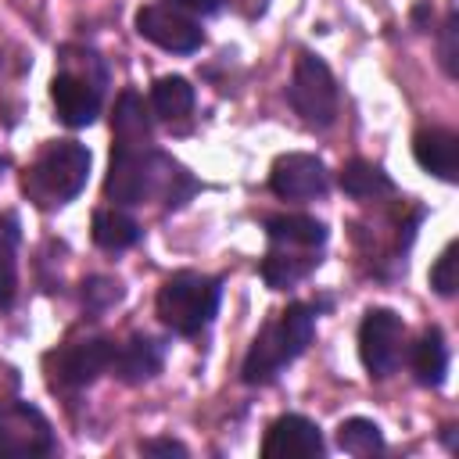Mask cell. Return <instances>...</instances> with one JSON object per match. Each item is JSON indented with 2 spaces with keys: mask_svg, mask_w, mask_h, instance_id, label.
Segmentation results:
<instances>
[{
  "mask_svg": "<svg viewBox=\"0 0 459 459\" xmlns=\"http://www.w3.org/2000/svg\"><path fill=\"white\" fill-rule=\"evenodd\" d=\"M197 190V179L172 161L169 154L147 147H118L111 151V165L104 176V194L115 204H147L161 201L169 208H179Z\"/></svg>",
  "mask_w": 459,
  "mask_h": 459,
  "instance_id": "obj_1",
  "label": "cell"
},
{
  "mask_svg": "<svg viewBox=\"0 0 459 459\" xmlns=\"http://www.w3.org/2000/svg\"><path fill=\"white\" fill-rule=\"evenodd\" d=\"M312 337H316V305H305V301L287 305L251 341L244 366H240V380L251 387L273 384L312 344Z\"/></svg>",
  "mask_w": 459,
  "mask_h": 459,
  "instance_id": "obj_2",
  "label": "cell"
},
{
  "mask_svg": "<svg viewBox=\"0 0 459 459\" xmlns=\"http://www.w3.org/2000/svg\"><path fill=\"white\" fill-rule=\"evenodd\" d=\"M219 301H222V283L215 276L183 269V273H172L161 283L154 308H158V319L172 333L194 337V333H201L215 319Z\"/></svg>",
  "mask_w": 459,
  "mask_h": 459,
  "instance_id": "obj_3",
  "label": "cell"
},
{
  "mask_svg": "<svg viewBox=\"0 0 459 459\" xmlns=\"http://www.w3.org/2000/svg\"><path fill=\"white\" fill-rule=\"evenodd\" d=\"M86 176H90V151L75 140H57L43 147V154L32 161L25 176V194L43 208L68 204L86 186Z\"/></svg>",
  "mask_w": 459,
  "mask_h": 459,
  "instance_id": "obj_4",
  "label": "cell"
},
{
  "mask_svg": "<svg viewBox=\"0 0 459 459\" xmlns=\"http://www.w3.org/2000/svg\"><path fill=\"white\" fill-rule=\"evenodd\" d=\"M100 97H104V68L97 54L82 50V68L61 61V72L50 79V100L65 126L72 129L90 126L100 115Z\"/></svg>",
  "mask_w": 459,
  "mask_h": 459,
  "instance_id": "obj_5",
  "label": "cell"
},
{
  "mask_svg": "<svg viewBox=\"0 0 459 459\" xmlns=\"http://www.w3.org/2000/svg\"><path fill=\"white\" fill-rule=\"evenodd\" d=\"M287 100L308 129L333 126V118H337V82H333V72L326 68V61L319 54H308V50L298 54L294 75H290V86H287Z\"/></svg>",
  "mask_w": 459,
  "mask_h": 459,
  "instance_id": "obj_6",
  "label": "cell"
},
{
  "mask_svg": "<svg viewBox=\"0 0 459 459\" xmlns=\"http://www.w3.org/2000/svg\"><path fill=\"white\" fill-rule=\"evenodd\" d=\"M359 359L369 377H391L405 359V323L391 308H369L359 323Z\"/></svg>",
  "mask_w": 459,
  "mask_h": 459,
  "instance_id": "obj_7",
  "label": "cell"
},
{
  "mask_svg": "<svg viewBox=\"0 0 459 459\" xmlns=\"http://www.w3.org/2000/svg\"><path fill=\"white\" fill-rule=\"evenodd\" d=\"M115 341L111 337H100V333H90V337H75L68 344H61L47 362H50V380L57 387H86L93 384L100 373L111 369V359H115Z\"/></svg>",
  "mask_w": 459,
  "mask_h": 459,
  "instance_id": "obj_8",
  "label": "cell"
},
{
  "mask_svg": "<svg viewBox=\"0 0 459 459\" xmlns=\"http://www.w3.org/2000/svg\"><path fill=\"white\" fill-rule=\"evenodd\" d=\"M50 452V420L29 402H0V459H32Z\"/></svg>",
  "mask_w": 459,
  "mask_h": 459,
  "instance_id": "obj_9",
  "label": "cell"
},
{
  "mask_svg": "<svg viewBox=\"0 0 459 459\" xmlns=\"http://www.w3.org/2000/svg\"><path fill=\"white\" fill-rule=\"evenodd\" d=\"M136 32L161 47V50H172V54H194L201 47V25L179 11V7H165V4H147L136 11Z\"/></svg>",
  "mask_w": 459,
  "mask_h": 459,
  "instance_id": "obj_10",
  "label": "cell"
},
{
  "mask_svg": "<svg viewBox=\"0 0 459 459\" xmlns=\"http://www.w3.org/2000/svg\"><path fill=\"white\" fill-rule=\"evenodd\" d=\"M330 186V176H326V165L316 158V154H280L269 169V190L283 201H312V197H323Z\"/></svg>",
  "mask_w": 459,
  "mask_h": 459,
  "instance_id": "obj_11",
  "label": "cell"
},
{
  "mask_svg": "<svg viewBox=\"0 0 459 459\" xmlns=\"http://www.w3.org/2000/svg\"><path fill=\"white\" fill-rule=\"evenodd\" d=\"M323 434L308 416L287 412L280 420L269 423L265 441H262V455L265 459H316L323 455Z\"/></svg>",
  "mask_w": 459,
  "mask_h": 459,
  "instance_id": "obj_12",
  "label": "cell"
},
{
  "mask_svg": "<svg viewBox=\"0 0 459 459\" xmlns=\"http://www.w3.org/2000/svg\"><path fill=\"white\" fill-rule=\"evenodd\" d=\"M412 158L423 172L455 183L459 179V136L445 126H427L412 136Z\"/></svg>",
  "mask_w": 459,
  "mask_h": 459,
  "instance_id": "obj_13",
  "label": "cell"
},
{
  "mask_svg": "<svg viewBox=\"0 0 459 459\" xmlns=\"http://www.w3.org/2000/svg\"><path fill=\"white\" fill-rule=\"evenodd\" d=\"M161 366H165V344L147 333H133L126 344L115 348V359H111V373L122 384H143L158 377Z\"/></svg>",
  "mask_w": 459,
  "mask_h": 459,
  "instance_id": "obj_14",
  "label": "cell"
},
{
  "mask_svg": "<svg viewBox=\"0 0 459 459\" xmlns=\"http://www.w3.org/2000/svg\"><path fill=\"white\" fill-rule=\"evenodd\" d=\"M316 265H319L316 247L269 244V251H265V258H262V280H265L273 290H287V287L301 283Z\"/></svg>",
  "mask_w": 459,
  "mask_h": 459,
  "instance_id": "obj_15",
  "label": "cell"
},
{
  "mask_svg": "<svg viewBox=\"0 0 459 459\" xmlns=\"http://www.w3.org/2000/svg\"><path fill=\"white\" fill-rule=\"evenodd\" d=\"M111 129H115L118 147H147L151 143V108L143 104V97L136 90L118 93Z\"/></svg>",
  "mask_w": 459,
  "mask_h": 459,
  "instance_id": "obj_16",
  "label": "cell"
},
{
  "mask_svg": "<svg viewBox=\"0 0 459 459\" xmlns=\"http://www.w3.org/2000/svg\"><path fill=\"white\" fill-rule=\"evenodd\" d=\"M337 183H341V190H344L348 197H359V201H377V197H384V194H394V179H391L380 165H373V161H366V158H351V161L341 169Z\"/></svg>",
  "mask_w": 459,
  "mask_h": 459,
  "instance_id": "obj_17",
  "label": "cell"
},
{
  "mask_svg": "<svg viewBox=\"0 0 459 459\" xmlns=\"http://www.w3.org/2000/svg\"><path fill=\"white\" fill-rule=\"evenodd\" d=\"M412 373L423 387H441L445 384V373H448V344L441 337V330H423V337L412 344Z\"/></svg>",
  "mask_w": 459,
  "mask_h": 459,
  "instance_id": "obj_18",
  "label": "cell"
},
{
  "mask_svg": "<svg viewBox=\"0 0 459 459\" xmlns=\"http://www.w3.org/2000/svg\"><path fill=\"white\" fill-rule=\"evenodd\" d=\"M269 244H294V247H323L326 226L312 215H269L265 219Z\"/></svg>",
  "mask_w": 459,
  "mask_h": 459,
  "instance_id": "obj_19",
  "label": "cell"
},
{
  "mask_svg": "<svg viewBox=\"0 0 459 459\" xmlns=\"http://www.w3.org/2000/svg\"><path fill=\"white\" fill-rule=\"evenodd\" d=\"M151 108L165 122H179L194 111V86L183 75H161L151 86Z\"/></svg>",
  "mask_w": 459,
  "mask_h": 459,
  "instance_id": "obj_20",
  "label": "cell"
},
{
  "mask_svg": "<svg viewBox=\"0 0 459 459\" xmlns=\"http://www.w3.org/2000/svg\"><path fill=\"white\" fill-rule=\"evenodd\" d=\"M140 240L136 219H129L118 208H97L93 212V244L104 251H126Z\"/></svg>",
  "mask_w": 459,
  "mask_h": 459,
  "instance_id": "obj_21",
  "label": "cell"
},
{
  "mask_svg": "<svg viewBox=\"0 0 459 459\" xmlns=\"http://www.w3.org/2000/svg\"><path fill=\"white\" fill-rule=\"evenodd\" d=\"M337 445L348 452V455H377L384 452V434L373 420L366 416H351L337 427Z\"/></svg>",
  "mask_w": 459,
  "mask_h": 459,
  "instance_id": "obj_22",
  "label": "cell"
},
{
  "mask_svg": "<svg viewBox=\"0 0 459 459\" xmlns=\"http://www.w3.org/2000/svg\"><path fill=\"white\" fill-rule=\"evenodd\" d=\"M115 301H122V283L118 280H111V276H90L82 283V305L90 312H104Z\"/></svg>",
  "mask_w": 459,
  "mask_h": 459,
  "instance_id": "obj_23",
  "label": "cell"
},
{
  "mask_svg": "<svg viewBox=\"0 0 459 459\" xmlns=\"http://www.w3.org/2000/svg\"><path fill=\"white\" fill-rule=\"evenodd\" d=\"M437 57H441V68L455 79V75H459V11H448V18H445V25H441Z\"/></svg>",
  "mask_w": 459,
  "mask_h": 459,
  "instance_id": "obj_24",
  "label": "cell"
},
{
  "mask_svg": "<svg viewBox=\"0 0 459 459\" xmlns=\"http://www.w3.org/2000/svg\"><path fill=\"white\" fill-rule=\"evenodd\" d=\"M430 287H434L441 298H452V294H455V287H459V273H455V244H448V247L437 255V262H434V269H430Z\"/></svg>",
  "mask_w": 459,
  "mask_h": 459,
  "instance_id": "obj_25",
  "label": "cell"
},
{
  "mask_svg": "<svg viewBox=\"0 0 459 459\" xmlns=\"http://www.w3.org/2000/svg\"><path fill=\"white\" fill-rule=\"evenodd\" d=\"M14 287H18L14 247H11V237H0V308H7L14 301Z\"/></svg>",
  "mask_w": 459,
  "mask_h": 459,
  "instance_id": "obj_26",
  "label": "cell"
},
{
  "mask_svg": "<svg viewBox=\"0 0 459 459\" xmlns=\"http://www.w3.org/2000/svg\"><path fill=\"white\" fill-rule=\"evenodd\" d=\"M140 452L143 455H186V445L172 437H151V441H140Z\"/></svg>",
  "mask_w": 459,
  "mask_h": 459,
  "instance_id": "obj_27",
  "label": "cell"
},
{
  "mask_svg": "<svg viewBox=\"0 0 459 459\" xmlns=\"http://www.w3.org/2000/svg\"><path fill=\"white\" fill-rule=\"evenodd\" d=\"M172 4L183 11H194V14H215L219 11V0H172Z\"/></svg>",
  "mask_w": 459,
  "mask_h": 459,
  "instance_id": "obj_28",
  "label": "cell"
},
{
  "mask_svg": "<svg viewBox=\"0 0 459 459\" xmlns=\"http://www.w3.org/2000/svg\"><path fill=\"white\" fill-rule=\"evenodd\" d=\"M430 4H416V11H412V25L416 29H430Z\"/></svg>",
  "mask_w": 459,
  "mask_h": 459,
  "instance_id": "obj_29",
  "label": "cell"
},
{
  "mask_svg": "<svg viewBox=\"0 0 459 459\" xmlns=\"http://www.w3.org/2000/svg\"><path fill=\"white\" fill-rule=\"evenodd\" d=\"M0 172H4V158H0Z\"/></svg>",
  "mask_w": 459,
  "mask_h": 459,
  "instance_id": "obj_30",
  "label": "cell"
}]
</instances>
